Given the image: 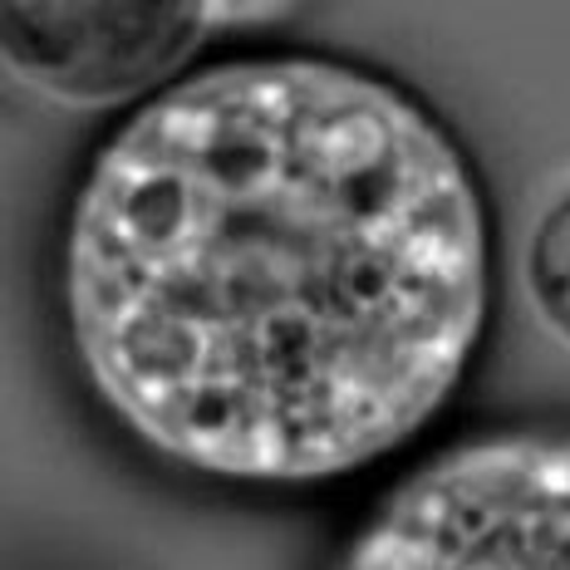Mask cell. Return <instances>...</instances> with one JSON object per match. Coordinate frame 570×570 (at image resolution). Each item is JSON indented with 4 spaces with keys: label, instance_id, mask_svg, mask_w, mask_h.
Masks as SVG:
<instances>
[{
    "label": "cell",
    "instance_id": "1",
    "mask_svg": "<svg viewBox=\"0 0 570 570\" xmlns=\"http://www.w3.org/2000/svg\"><path fill=\"white\" fill-rule=\"evenodd\" d=\"M487 207L443 124L374 69L246 55L138 104L79 177L59 301L142 448L227 482L394 453L487 325Z\"/></svg>",
    "mask_w": 570,
    "mask_h": 570
},
{
    "label": "cell",
    "instance_id": "2",
    "mask_svg": "<svg viewBox=\"0 0 570 570\" xmlns=\"http://www.w3.org/2000/svg\"><path fill=\"white\" fill-rule=\"evenodd\" d=\"M335 570H570V438L507 433L433 458Z\"/></svg>",
    "mask_w": 570,
    "mask_h": 570
},
{
    "label": "cell",
    "instance_id": "5",
    "mask_svg": "<svg viewBox=\"0 0 570 570\" xmlns=\"http://www.w3.org/2000/svg\"><path fill=\"white\" fill-rule=\"evenodd\" d=\"M301 0H217V30L236 26H271V20L291 16Z\"/></svg>",
    "mask_w": 570,
    "mask_h": 570
},
{
    "label": "cell",
    "instance_id": "3",
    "mask_svg": "<svg viewBox=\"0 0 570 570\" xmlns=\"http://www.w3.org/2000/svg\"><path fill=\"white\" fill-rule=\"evenodd\" d=\"M207 35L217 0H0L10 75L69 109L158 94Z\"/></svg>",
    "mask_w": 570,
    "mask_h": 570
},
{
    "label": "cell",
    "instance_id": "4",
    "mask_svg": "<svg viewBox=\"0 0 570 570\" xmlns=\"http://www.w3.org/2000/svg\"><path fill=\"white\" fill-rule=\"evenodd\" d=\"M527 291L546 330H556L570 344V193L556 197L537 222L527 252Z\"/></svg>",
    "mask_w": 570,
    "mask_h": 570
}]
</instances>
